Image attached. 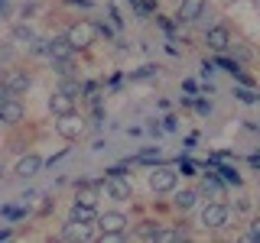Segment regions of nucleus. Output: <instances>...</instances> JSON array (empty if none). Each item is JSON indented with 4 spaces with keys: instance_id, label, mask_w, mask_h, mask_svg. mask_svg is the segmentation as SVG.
I'll return each instance as SVG.
<instances>
[{
    "instance_id": "a211bd4d",
    "label": "nucleus",
    "mask_w": 260,
    "mask_h": 243,
    "mask_svg": "<svg viewBox=\"0 0 260 243\" xmlns=\"http://www.w3.org/2000/svg\"><path fill=\"white\" fill-rule=\"evenodd\" d=\"M202 191L211 194V198H221V194H224V185L218 182L215 175H205V182H202Z\"/></svg>"
},
{
    "instance_id": "412c9836",
    "label": "nucleus",
    "mask_w": 260,
    "mask_h": 243,
    "mask_svg": "<svg viewBox=\"0 0 260 243\" xmlns=\"http://www.w3.org/2000/svg\"><path fill=\"white\" fill-rule=\"evenodd\" d=\"M134 162H143V166H153V162H162V149H140L134 156Z\"/></svg>"
},
{
    "instance_id": "2f4dec72",
    "label": "nucleus",
    "mask_w": 260,
    "mask_h": 243,
    "mask_svg": "<svg viewBox=\"0 0 260 243\" xmlns=\"http://www.w3.org/2000/svg\"><path fill=\"white\" fill-rule=\"evenodd\" d=\"M179 124H176V117H162V130H176Z\"/></svg>"
},
{
    "instance_id": "7c9ffc66",
    "label": "nucleus",
    "mask_w": 260,
    "mask_h": 243,
    "mask_svg": "<svg viewBox=\"0 0 260 243\" xmlns=\"http://www.w3.org/2000/svg\"><path fill=\"white\" fill-rule=\"evenodd\" d=\"M179 172H182V175H195V166H192V162H179Z\"/></svg>"
},
{
    "instance_id": "6e6552de",
    "label": "nucleus",
    "mask_w": 260,
    "mask_h": 243,
    "mask_svg": "<svg viewBox=\"0 0 260 243\" xmlns=\"http://www.w3.org/2000/svg\"><path fill=\"white\" fill-rule=\"evenodd\" d=\"M23 117H26V107H23V101L16 94L7 97V101H0V124L16 127V124H23Z\"/></svg>"
},
{
    "instance_id": "aec40b11",
    "label": "nucleus",
    "mask_w": 260,
    "mask_h": 243,
    "mask_svg": "<svg viewBox=\"0 0 260 243\" xmlns=\"http://www.w3.org/2000/svg\"><path fill=\"white\" fill-rule=\"evenodd\" d=\"M75 201H81V205H98V191L88 182H81V188L75 191Z\"/></svg>"
},
{
    "instance_id": "c756f323",
    "label": "nucleus",
    "mask_w": 260,
    "mask_h": 243,
    "mask_svg": "<svg viewBox=\"0 0 260 243\" xmlns=\"http://www.w3.org/2000/svg\"><path fill=\"white\" fill-rule=\"evenodd\" d=\"M7 97H13V91H10V88H7V81L0 78V101H7Z\"/></svg>"
},
{
    "instance_id": "cd10ccee",
    "label": "nucleus",
    "mask_w": 260,
    "mask_h": 243,
    "mask_svg": "<svg viewBox=\"0 0 260 243\" xmlns=\"http://www.w3.org/2000/svg\"><path fill=\"white\" fill-rule=\"evenodd\" d=\"M234 94H238V97H241V101H244V104H254V101H257V97H254V94H250V91H247V88H238V91H234Z\"/></svg>"
},
{
    "instance_id": "f8f14e48",
    "label": "nucleus",
    "mask_w": 260,
    "mask_h": 243,
    "mask_svg": "<svg viewBox=\"0 0 260 243\" xmlns=\"http://www.w3.org/2000/svg\"><path fill=\"white\" fill-rule=\"evenodd\" d=\"M75 110V97L65 94V91H52L49 94V113L52 117H62V113H72Z\"/></svg>"
},
{
    "instance_id": "c85d7f7f",
    "label": "nucleus",
    "mask_w": 260,
    "mask_h": 243,
    "mask_svg": "<svg viewBox=\"0 0 260 243\" xmlns=\"http://www.w3.org/2000/svg\"><path fill=\"white\" fill-rule=\"evenodd\" d=\"M0 59H4V62H10V59H13V46H7V43L0 46Z\"/></svg>"
},
{
    "instance_id": "a878e982",
    "label": "nucleus",
    "mask_w": 260,
    "mask_h": 243,
    "mask_svg": "<svg viewBox=\"0 0 260 243\" xmlns=\"http://www.w3.org/2000/svg\"><path fill=\"white\" fill-rule=\"evenodd\" d=\"M247 240H250V243H257V240H260V217H254V221H250V230H247Z\"/></svg>"
},
{
    "instance_id": "ddd939ff",
    "label": "nucleus",
    "mask_w": 260,
    "mask_h": 243,
    "mask_svg": "<svg viewBox=\"0 0 260 243\" xmlns=\"http://www.w3.org/2000/svg\"><path fill=\"white\" fill-rule=\"evenodd\" d=\"M69 221H75V224H91V227H94V221H98V205H81V201H72Z\"/></svg>"
},
{
    "instance_id": "f3484780",
    "label": "nucleus",
    "mask_w": 260,
    "mask_h": 243,
    "mask_svg": "<svg viewBox=\"0 0 260 243\" xmlns=\"http://www.w3.org/2000/svg\"><path fill=\"white\" fill-rule=\"evenodd\" d=\"M59 91L72 94V97H81V91H85V85L78 81V75H69V78H62V81H59Z\"/></svg>"
},
{
    "instance_id": "9d476101",
    "label": "nucleus",
    "mask_w": 260,
    "mask_h": 243,
    "mask_svg": "<svg viewBox=\"0 0 260 243\" xmlns=\"http://www.w3.org/2000/svg\"><path fill=\"white\" fill-rule=\"evenodd\" d=\"M205 46L215 49V52H224V49H231V29H228L224 23H218V26H208V29H205Z\"/></svg>"
},
{
    "instance_id": "f257e3e1",
    "label": "nucleus",
    "mask_w": 260,
    "mask_h": 243,
    "mask_svg": "<svg viewBox=\"0 0 260 243\" xmlns=\"http://www.w3.org/2000/svg\"><path fill=\"white\" fill-rule=\"evenodd\" d=\"M94 227L104 233V240H120L124 230L130 227V217L124 214V211H104V214H98Z\"/></svg>"
},
{
    "instance_id": "0eeeda50",
    "label": "nucleus",
    "mask_w": 260,
    "mask_h": 243,
    "mask_svg": "<svg viewBox=\"0 0 260 243\" xmlns=\"http://www.w3.org/2000/svg\"><path fill=\"white\" fill-rule=\"evenodd\" d=\"M205 7H208V0H179V7H176V23L179 26H189V23H195L199 16H205Z\"/></svg>"
},
{
    "instance_id": "423d86ee",
    "label": "nucleus",
    "mask_w": 260,
    "mask_h": 243,
    "mask_svg": "<svg viewBox=\"0 0 260 243\" xmlns=\"http://www.w3.org/2000/svg\"><path fill=\"white\" fill-rule=\"evenodd\" d=\"M176 185H179V172H176V169L159 166V169L150 172V191L153 194H173Z\"/></svg>"
},
{
    "instance_id": "4be33fe9",
    "label": "nucleus",
    "mask_w": 260,
    "mask_h": 243,
    "mask_svg": "<svg viewBox=\"0 0 260 243\" xmlns=\"http://www.w3.org/2000/svg\"><path fill=\"white\" fill-rule=\"evenodd\" d=\"M13 39H16V43H32L36 36H32V29L26 26V23H16V26H13Z\"/></svg>"
},
{
    "instance_id": "39448f33",
    "label": "nucleus",
    "mask_w": 260,
    "mask_h": 243,
    "mask_svg": "<svg viewBox=\"0 0 260 243\" xmlns=\"http://www.w3.org/2000/svg\"><path fill=\"white\" fill-rule=\"evenodd\" d=\"M55 133H59L65 143H75V140H81V136H85V117H81L78 110L55 117Z\"/></svg>"
},
{
    "instance_id": "4468645a",
    "label": "nucleus",
    "mask_w": 260,
    "mask_h": 243,
    "mask_svg": "<svg viewBox=\"0 0 260 243\" xmlns=\"http://www.w3.org/2000/svg\"><path fill=\"white\" fill-rule=\"evenodd\" d=\"M4 81H7V88H10L13 94H26L29 85H32L29 75H26V71H20V68H10V71L4 75Z\"/></svg>"
},
{
    "instance_id": "6ab92c4d",
    "label": "nucleus",
    "mask_w": 260,
    "mask_h": 243,
    "mask_svg": "<svg viewBox=\"0 0 260 243\" xmlns=\"http://www.w3.org/2000/svg\"><path fill=\"white\" fill-rule=\"evenodd\" d=\"M156 240L159 243H166V240H185V230H182V227H159Z\"/></svg>"
},
{
    "instance_id": "b1692460",
    "label": "nucleus",
    "mask_w": 260,
    "mask_h": 243,
    "mask_svg": "<svg viewBox=\"0 0 260 243\" xmlns=\"http://www.w3.org/2000/svg\"><path fill=\"white\" fill-rule=\"evenodd\" d=\"M156 230H159V221H146L137 233H140V237H146V240H156Z\"/></svg>"
},
{
    "instance_id": "20e7f679",
    "label": "nucleus",
    "mask_w": 260,
    "mask_h": 243,
    "mask_svg": "<svg viewBox=\"0 0 260 243\" xmlns=\"http://www.w3.org/2000/svg\"><path fill=\"white\" fill-rule=\"evenodd\" d=\"M101 191L108 194V198H114V201H130L134 198V182H130L124 172H108L104 175Z\"/></svg>"
},
{
    "instance_id": "c9c22d12",
    "label": "nucleus",
    "mask_w": 260,
    "mask_h": 243,
    "mask_svg": "<svg viewBox=\"0 0 260 243\" xmlns=\"http://www.w3.org/2000/svg\"><path fill=\"white\" fill-rule=\"evenodd\" d=\"M0 182H4V166H0Z\"/></svg>"
},
{
    "instance_id": "dca6fc26",
    "label": "nucleus",
    "mask_w": 260,
    "mask_h": 243,
    "mask_svg": "<svg viewBox=\"0 0 260 243\" xmlns=\"http://www.w3.org/2000/svg\"><path fill=\"white\" fill-rule=\"evenodd\" d=\"M62 237H65V240H91V224H75V221H69V227L62 230Z\"/></svg>"
},
{
    "instance_id": "72a5a7b5",
    "label": "nucleus",
    "mask_w": 260,
    "mask_h": 243,
    "mask_svg": "<svg viewBox=\"0 0 260 243\" xmlns=\"http://www.w3.org/2000/svg\"><path fill=\"white\" fill-rule=\"evenodd\" d=\"M65 4H72V7H91V0H65Z\"/></svg>"
},
{
    "instance_id": "9b49d317",
    "label": "nucleus",
    "mask_w": 260,
    "mask_h": 243,
    "mask_svg": "<svg viewBox=\"0 0 260 243\" xmlns=\"http://www.w3.org/2000/svg\"><path fill=\"white\" fill-rule=\"evenodd\" d=\"M43 166H46L43 156H36V152H26V156L16 159V175H20V178H32V175L43 172Z\"/></svg>"
},
{
    "instance_id": "7ed1b4c3",
    "label": "nucleus",
    "mask_w": 260,
    "mask_h": 243,
    "mask_svg": "<svg viewBox=\"0 0 260 243\" xmlns=\"http://www.w3.org/2000/svg\"><path fill=\"white\" fill-rule=\"evenodd\" d=\"M228 221H231V208L224 201H208L202 208V217H199V224L205 230H221V227H228Z\"/></svg>"
},
{
    "instance_id": "bb28decb",
    "label": "nucleus",
    "mask_w": 260,
    "mask_h": 243,
    "mask_svg": "<svg viewBox=\"0 0 260 243\" xmlns=\"http://www.w3.org/2000/svg\"><path fill=\"white\" fill-rule=\"evenodd\" d=\"M46 52V39H32V46H29V55H43Z\"/></svg>"
},
{
    "instance_id": "f03ea898",
    "label": "nucleus",
    "mask_w": 260,
    "mask_h": 243,
    "mask_svg": "<svg viewBox=\"0 0 260 243\" xmlns=\"http://www.w3.org/2000/svg\"><path fill=\"white\" fill-rule=\"evenodd\" d=\"M65 39L72 43V49H75V52H81V49H91V46L98 43L94 23H91V20H78V23H72V26L65 29Z\"/></svg>"
},
{
    "instance_id": "f704fd0d",
    "label": "nucleus",
    "mask_w": 260,
    "mask_h": 243,
    "mask_svg": "<svg viewBox=\"0 0 260 243\" xmlns=\"http://www.w3.org/2000/svg\"><path fill=\"white\" fill-rule=\"evenodd\" d=\"M250 166H254V169H260V156H257V152L250 156Z\"/></svg>"
},
{
    "instance_id": "1a4fd4ad",
    "label": "nucleus",
    "mask_w": 260,
    "mask_h": 243,
    "mask_svg": "<svg viewBox=\"0 0 260 243\" xmlns=\"http://www.w3.org/2000/svg\"><path fill=\"white\" fill-rule=\"evenodd\" d=\"M72 52H75V49H72L69 39H65V32H62V36H49V39H46V55H49V62H69Z\"/></svg>"
},
{
    "instance_id": "473e14b6",
    "label": "nucleus",
    "mask_w": 260,
    "mask_h": 243,
    "mask_svg": "<svg viewBox=\"0 0 260 243\" xmlns=\"http://www.w3.org/2000/svg\"><path fill=\"white\" fill-rule=\"evenodd\" d=\"M195 110H199V113H211V104L208 101H199V104H195Z\"/></svg>"
},
{
    "instance_id": "2eb2a0df",
    "label": "nucleus",
    "mask_w": 260,
    "mask_h": 243,
    "mask_svg": "<svg viewBox=\"0 0 260 243\" xmlns=\"http://www.w3.org/2000/svg\"><path fill=\"white\" fill-rule=\"evenodd\" d=\"M195 201H199V191H195V188H185V191H176L173 194V208L182 211V214L195 208Z\"/></svg>"
},
{
    "instance_id": "e433bc0d",
    "label": "nucleus",
    "mask_w": 260,
    "mask_h": 243,
    "mask_svg": "<svg viewBox=\"0 0 260 243\" xmlns=\"http://www.w3.org/2000/svg\"><path fill=\"white\" fill-rule=\"evenodd\" d=\"M4 7H7V0H0V10H4Z\"/></svg>"
},
{
    "instance_id": "393cba45",
    "label": "nucleus",
    "mask_w": 260,
    "mask_h": 243,
    "mask_svg": "<svg viewBox=\"0 0 260 243\" xmlns=\"http://www.w3.org/2000/svg\"><path fill=\"white\" fill-rule=\"evenodd\" d=\"M91 23H94V32H98V36H104V39H114V26H108L104 20H91Z\"/></svg>"
},
{
    "instance_id": "5701e85b",
    "label": "nucleus",
    "mask_w": 260,
    "mask_h": 243,
    "mask_svg": "<svg viewBox=\"0 0 260 243\" xmlns=\"http://www.w3.org/2000/svg\"><path fill=\"white\" fill-rule=\"evenodd\" d=\"M159 71V65H143V68H137V71H130V81H146V78H153Z\"/></svg>"
}]
</instances>
